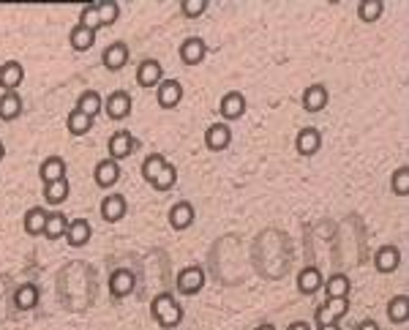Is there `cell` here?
<instances>
[{
    "label": "cell",
    "mask_w": 409,
    "mask_h": 330,
    "mask_svg": "<svg viewBox=\"0 0 409 330\" xmlns=\"http://www.w3.org/2000/svg\"><path fill=\"white\" fill-rule=\"evenodd\" d=\"M151 311H153V319L164 330L178 328L180 322H183V308H180V303L175 301V295H169V292L155 295Z\"/></svg>",
    "instance_id": "obj_1"
},
{
    "label": "cell",
    "mask_w": 409,
    "mask_h": 330,
    "mask_svg": "<svg viewBox=\"0 0 409 330\" xmlns=\"http://www.w3.org/2000/svg\"><path fill=\"white\" fill-rule=\"evenodd\" d=\"M349 311V298H328L325 303L317 308V325H335L338 319H344Z\"/></svg>",
    "instance_id": "obj_2"
},
{
    "label": "cell",
    "mask_w": 409,
    "mask_h": 330,
    "mask_svg": "<svg viewBox=\"0 0 409 330\" xmlns=\"http://www.w3.org/2000/svg\"><path fill=\"white\" fill-rule=\"evenodd\" d=\"M204 287V270L197 265H188L178 273V292L180 295H197Z\"/></svg>",
    "instance_id": "obj_3"
},
{
    "label": "cell",
    "mask_w": 409,
    "mask_h": 330,
    "mask_svg": "<svg viewBox=\"0 0 409 330\" xmlns=\"http://www.w3.org/2000/svg\"><path fill=\"white\" fill-rule=\"evenodd\" d=\"M155 99L161 109H175L183 102V85L178 79H164L158 88H155Z\"/></svg>",
    "instance_id": "obj_4"
},
{
    "label": "cell",
    "mask_w": 409,
    "mask_h": 330,
    "mask_svg": "<svg viewBox=\"0 0 409 330\" xmlns=\"http://www.w3.org/2000/svg\"><path fill=\"white\" fill-rule=\"evenodd\" d=\"M204 145H207V151H213V153L227 151L232 145V128L227 126V123H213V126H207V131H204Z\"/></svg>",
    "instance_id": "obj_5"
},
{
    "label": "cell",
    "mask_w": 409,
    "mask_h": 330,
    "mask_svg": "<svg viewBox=\"0 0 409 330\" xmlns=\"http://www.w3.org/2000/svg\"><path fill=\"white\" fill-rule=\"evenodd\" d=\"M319 148H322V134H319V128L306 126L298 131V137H295V151L300 153V156H314V153H319Z\"/></svg>",
    "instance_id": "obj_6"
},
{
    "label": "cell",
    "mask_w": 409,
    "mask_h": 330,
    "mask_svg": "<svg viewBox=\"0 0 409 330\" xmlns=\"http://www.w3.org/2000/svg\"><path fill=\"white\" fill-rule=\"evenodd\" d=\"M137 82L139 88H158L164 82V66L158 60H142L137 69Z\"/></svg>",
    "instance_id": "obj_7"
},
{
    "label": "cell",
    "mask_w": 409,
    "mask_h": 330,
    "mask_svg": "<svg viewBox=\"0 0 409 330\" xmlns=\"http://www.w3.org/2000/svg\"><path fill=\"white\" fill-rule=\"evenodd\" d=\"M219 112H221L224 121H240L246 115V96L237 93V90H230L219 104Z\"/></svg>",
    "instance_id": "obj_8"
},
{
    "label": "cell",
    "mask_w": 409,
    "mask_h": 330,
    "mask_svg": "<svg viewBox=\"0 0 409 330\" xmlns=\"http://www.w3.org/2000/svg\"><path fill=\"white\" fill-rule=\"evenodd\" d=\"M204 55H207V44H204L200 36H191V39H186L180 44V60L186 66H200L204 60Z\"/></svg>",
    "instance_id": "obj_9"
},
{
    "label": "cell",
    "mask_w": 409,
    "mask_h": 330,
    "mask_svg": "<svg viewBox=\"0 0 409 330\" xmlns=\"http://www.w3.org/2000/svg\"><path fill=\"white\" fill-rule=\"evenodd\" d=\"M126 210H128V205H126V197H123V194H109V197H104L102 207H99L102 219L104 221H109V224L120 221V219L126 216Z\"/></svg>",
    "instance_id": "obj_10"
},
{
    "label": "cell",
    "mask_w": 409,
    "mask_h": 330,
    "mask_svg": "<svg viewBox=\"0 0 409 330\" xmlns=\"http://www.w3.org/2000/svg\"><path fill=\"white\" fill-rule=\"evenodd\" d=\"M104 109H106V115L112 118V121H123L131 115V96H128L126 90H115V93H109V99L104 102Z\"/></svg>",
    "instance_id": "obj_11"
},
{
    "label": "cell",
    "mask_w": 409,
    "mask_h": 330,
    "mask_svg": "<svg viewBox=\"0 0 409 330\" xmlns=\"http://www.w3.org/2000/svg\"><path fill=\"white\" fill-rule=\"evenodd\" d=\"M93 180H96L99 188H109V186H115V183L120 180V164L112 161V158L99 161L96 170H93Z\"/></svg>",
    "instance_id": "obj_12"
},
{
    "label": "cell",
    "mask_w": 409,
    "mask_h": 330,
    "mask_svg": "<svg viewBox=\"0 0 409 330\" xmlns=\"http://www.w3.org/2000/svg\"><path fill=\"white\" fill-rule=\"evenodd\" d=\"M134 287H137V276L126 270V268H118L112 276H109V292L115 295V298H128L131 292H134Z\"/></svg>",
    "instance_id": "obj_13"
},
{
    "label": "cell",
    "mask_w": 409,
    "mask_h": 330,
    "mask_svg": "<svg viewBox=\"0 0 409 330\" xmlns=\"http://www.w3.org/2000/svg\"><path fill=\"white\" fill-rule=\"evenodd\" d=\"M102 63L106 71H120L128 63V47L123 41H115L102 52Z\"/></svg>",
    "instance_id": "obj_14"
},
{
    "label": "cell",
    "mask_w": 409,
    "mask_h": 330,
    "mask_svg": "<svg viewBox=\"0 0 409 330\" xmlns=\"http://www.w3.org/2000/svg\"><path fill=\"white\" fill-rule=\"evenodd\" d=\"M22 79H25V69H22V63H17V60H6V63L0 66V88H3V90H17V88L22 85Z\"/></svg>",
    "instance_id": "obj_15"
},
{
    "label": "cell",
    "mask_w": 409,
    "mask_h": 330,
    "mask_svg": "<svg viewBox=\"0 0 409 330\" xmlns=\"http://www.w3.org/2000/svg\"><path fill=\"white\" fill-rule=\"evenodd\" d=\"M134 148H137V142H134L131 131H115V134L109 137V158H112V161L131 156Z\"/></svg>",
    "instance_id": "obj_16"
},
{
    "label": "cell",
    "mask_w": 409,
    "mask_h": 330,
    "mask_svg": "<svg viewBox=\"0 0 409 330\" xmlns=\"http://www.w3.org/2000/svg\"><path fill=\"white\" fill-rule=\"evenodd\" d=\"M398 265H401V252L396 249V246H382L377 256H374V268L380 270V273H396L398 270Z\"/></svg>",
    "instance_id": "obj_17"
},
{
    "label": "cell",
    "mask_w": 409,
    "mask_h": 330,
    "mask_svg": "<svg viewBox=\"0 0 409 330\" xmlns=\"http://www.w3.org/2000/svg\"><path fill=\"white\" fill-rule=\"evenodd\" d=\"M20 115H22V99H20V93H17V90L0 93V121L11 123V121H17Z\"/></svg>",
    "instance_id": "obj_18"
},
{
    "label": "cell",
    "mask_w": 409,
    "mask_h": 330,
    "mask_svg": "<svg viewBox=\"0 0 409 330\" xmlns=\"http://www.w3.org/2000/svg\"><path fill=\"white\" fill-rule=\"evenodd\" d=\"M328 102H331V93H328L325 85H311L303 93V109L306 112H322L328 106Z\"/></svg>",
    "instance_id": "obj_19"
},
{
    "label": "cell",
    "mask_w": 409,
    "mask_h": 330,
    "mask_svg": "<svg viewBox=\"0 0 409 330\" xmlns=\"http://www.w3.org/2000/svg\"><path fill=\"white\" fill-rule=\"evenodd\" d=\"M194 224V205L191 202H175L169 210V227L183 232Z\"/></svg>",
    "instance_id": "obj_20"
},
{
    "label": "cell",
    "mask_w": 409,
    "mask_h": 330,
    "mask_svg": "<svg viewBox=\"0 0 409 330\" xmlns=\"http://www.w3.org/2000/svg\"><path fill=\"white\" fill-rule=\"evenodd\" d=\"M90 235H93L90 221H85V219H74V221H69V229H66V240H69L74 249L85 246V243L90 240Z\"/></svg>",
    "instance_id": "obj_21"
},
{
    "label": "cell",
    "mask_w": 409,
    "mask_h": 330,
    "mask_svg": "<svg viewBox=\"0 0 409 330\" xmlns=\"http://www.w3.org/2000/svg\"><path fill=\"white\" fill-rule=\"evenodd\" d=\"M322 273L317 270V268H303L300 273H298V292L300 295H314V292H319L322 289Z\"/></svg>",
    "instance_id": "obj_22"
},
{
    "label": "cell",
    "mask_w": 409,
    "mask_h": 330,
    "mask_svg": "<svg viewBox=\"0 0 409 330\" xmlns=\"http://www.w3.org/2000/svg\"><path fill=\"white\" fill-rule=\"evenodd\" d=\"M39 175L44 180V186H47V183H55V180H63L66 178V161H63L60 156L44 158V164L39 167Z\"/></svg>",
    "instance_id": "obj_23"
},
{
    "label": "cell",
    "mask_w": 409,
    "mask_h": 330,
    "mask_svg": "<svg viewBox=\"0 0 409 330\" xmlns=\"http://www.w3.org/2000/svg\"><path fill=\"white\" fill-rule=\"evenodd\" d=\"M74 109H79V112L88 115V118H96V115L104 109V102L96 90H85V93H79L77 106H74Z\"/></svg>",
    "instance_id": "obj_24"
},
{
    "label": "cell",
    "mask_w": 409,
    "mask_h": 330,
    "mask_svg": "<svg viewBox=\"0 0 409 330\" xmlns=\"http://www.w3.org/2000/svg\"><path fill=\"white\" fill-rule=\"evenodd\" d=\"M47 210L44 207H30L22 219V227H25L27 235H44V224H47Z\"/></svg>",
    "instance_id": "obj_25"
},
{
    "label": "cell",
    "mask_w": 409,
    "mask_h": 330,
    "mask_svg": "<svg viewBox=\"0 0 409 330\" xmlns=\"http://www.w3.org/2000/svg\"><path fill=\"white\" fill-rule=\"evenodd\" d=\"M14 305L20 311H30L39 305V287L36 284H22L17 292H14Z\"/></svg>",
    "instance_id": "obj_26"
},
{
    "label": "cell",
    "mask_w": 409,
    "mask_h": 330,
    "mask_svg": "<svg viewBox=\"0 0 409 330\" xmlns=\"http://www.w3.org/2000/svg\"><path fill=\"white\" fill-rule=\"evenodd\" d=\"M325 287V292H328V298H349V289H352V281L349 276H344V273H333L331 279L322 284Z\"/></svg>",
    "instance_id": "obj_27"
},
{
    "label": "cell",
    "mask_w": 409,
    "mask_h": 330,
    "mask_svg": "<svg viewBox=\"0 0 409 330\" xmlns=\"http://www.w3.org/2000/svg\"><path fill=\"white\" fill-rule=\"evenodd\" d=\"M69 41H71V47L77 52H88L93 44H96V30H88V27L82 25H74L71 27V33H69Z\"/></svg>",
    "instance_id": "obj_28"
},
{
    "label": "cell",
    "mask_w": 409,
    "mask_h": 330,
    "mask_svg": "<svg viewBox=\"0 0 409 330\" xmlns=\"http://www.w3.org/2000/svg\"><path fill=\"white\" fill-rule=\"evenodd\" d=\"M69 191H71V186H69V180H55V183H47L44 186V200L50 205H63L69 200Z\"/></svg>",
    "instance_id": "obj_29"
},
{
    "label": "cell",
    "mask_w": 409,
    "mask_h": 330,
    "mask_svg": "<svg viewBox=\"0 0 409 330\" xmlns=\"http://www.w3.org/2000/svg\"><path fill=\"white\" fill-rule=\"evenodd\" d=\"M69 229V219L63 213H50L47 216V224H44V238L47 240H60Z\"/></svg>",
    "instance_id": "obj_30"
},
{
    "label": "cell",
    "mask_w": 409,
    "mask_h": 330,
    "mask_svg": "<svg viewBox=\"0 0 409 330\" xmlns=\"http://www.w3.org/2000/svg\"><path fill=\"white\" fill-rule=\"evenodd\" d=\"M387 319L396 322V325L407 322L409 319V298L407 295H396V298L387 303Z\"/></svg>",
    "instance_id": "obj_31"
},
{
    "label": "cell",
    "mask_w": 409,
    "mask_h": 330,
    "mask_svg": "<svg viewBox=\"0 0 409 330\" xmlns=\"http://www.w3.org/2000/svg\"><path fill=\"white\" fill-rule=\"evenodd\" d=\"M66 128H69L74 137H82V134H88V131L93 128V118L82 115L79 109H71V112H69V118H66Z\"/></svg>",
    "instance_id": "obj_32"
},
{
    "label": "cell",
    "mask_w": 409,
    "mask_h": 330,
    "mask_svg": "<svg viewBox=\"0 0 409 330\" xmlns=\"http://www.w3.org/2000/svg\"><path fill=\"white\" fill-rule=\"evenodd\" d=\"M167 167V158L161 156V153H153V156H148L145 161H142V178L148 180V183H153L158 175H161V170Z\"/></svg>",
    "instance_id": "obj_33"
},
{
    "label": "cell",
    "mask_w": 409,
    "mask_h": 330,
    "mask_svg": "<svg viewBox=\"0 0 409 330\" xmlns=\"http://www.w3.org/2000/svg\"><path fill=\"white\" fill-rule=\"evenodd\" d=\"M382 11H384L382 0H363L358 6V17L363 22H377L382 17Z\"/></svg>",
    "instance_id": "obj_34"
},
{
    "label": "cell",
    "mask_w": 409,
    "mask_h": 330,
    "mask_svg": "<svg viewBox=\"0 0 409 330\" xmlns=\"http://www.w3.org/2000/svg\"><path fill=\"white\" fill-rule=\"evenodd\" d=\"M175 183H178V170H175V167L167 161V167L161 170V175H158V178H155L151 186H153L155 191H169Z\"/></svg>",
    "instance_id": "obj_35"
},
{
    "label": "cell",
    "mask_w": 409,
    "mask_h": 330,
    "mask_svg": "<svg viewBox=\"0 0 409 330\" xmlns=\"http://www.w3.org/2000/svg\"><path fill=\"white\" fill-rule=\"evenodd\" d=\"M96 6H99V20H102V27L104 25H115V22H118V17H120V6H118L115 0L96 3Z\"/></svg>",
    "instance_id": "obj_36"
},
{
    "label": "cell",
    "mask_w": 409,
    "mask_h": 330,
    "mask_svg": "<svg viewBox=\"0 0 409 330\" xmlns=\"http://www.w3.org/2000/svg\"><path fill=\"white\" fill-rule=\"evenodd\" d=\"M79 25L88 27V30H99V27H102V20H99V6H96V3H90V6H85V8L79 11Z\"/></svg>",
    "instance_id": "obj_37"
},
{
    "label": "cell",
    "mask_w": 409,
    "mask_h": 330,
    "mask_svg": "<svg viewBox=\"0 0 409 330\" xmlns=\"http://www.w3.org/2000/svg\"><path fill=\"white\" fill-rule=\"evenodd\" d=\"M390 188H393V194H398V197H407V194H409V170H407V167H401V170H396V172H393Z\"/></svg>",
    "instance_id": "obj_38"
},
{
    "label": "cell",
    "mask_w": 409,
    "mask_h": 330,
    "mask_svg": "<svg viewBox=\"0 0 409 330\" xmlns=\"http://www.w3.org/2000/svg\"><path fill=\"white\" fill-rule=\"evenodd\" d=\"M207 0H183L180 3V11H183V17H188V20H197V17H202L204 11H207Z\"/></svg>",
    "instance_id": "obj_39"
},
{
    "label": "cell",
    "mask_w": 409,
    "mask_h": 330,
    "mask_svg": "<svg viewBox=\"0 0 409 330\" xmlns=\"http://www.w3.org/2000/svg\"><path fill=\"white\" fill-rule=\"evenodd\" d=\"M358 330H380V325L374 322V319H366V322H360Z\"/></svg>",
    "instance_id": "obj_40"
},
{
    "label": "cell",
    "mask_w": 409,
    "mask_h": 330,
    "mask_svg": "<svg viewBox=\"0 0 409 330\" xmlns=\"http://www.w3.org/2000/svg\"><path fill=\"white\" fill-rule=\"evenodd\" d=\"M286 330H311V325L308 322H303V319H298V322H292Z\"/></svg>",
    "instance_id": "obj_41"
},
{
    "label": "cell",
    "mask_w": 409,
    "mask_h": 330,
    "mask_svg": "<svg viewBox=\"0 0 409 330\" xmlns=\"http://www.w3.org/2000/svg\"><path fill=\"white\" fill-rule=\"evenodd\" d=\"M254 330H276V328H273V325H270V322H262V325H256Z\"/></svg>",
    "instance_id": "obj_42"
},
{
    "label": "cell",
    "mask_w": 409,
    "mask_h": 330,
    "mask_svg": "<svg viewBox=\"0 0 409 330\" xmlns=\"http://www.w3.org/2000/svg\"><path fill=\"white\" fill-rule=\"evenodd\" d=\"M319 330H341V328H338V322H335V325H319Z\"/></svg>",
    "instance_id": "obj_43"
},
{
    "label": "cell",
    "mask_w": 409,
    "mask_h": 330,
    "mask_svg": "<svg viewBox=\"0 0 409 330\" xmlns=\"http://www.w3.org/2000/svg\"><path fill=\"white\" fill-rule=\"evenodd\" d=\"M3 156H6V148H3V142H0V161H3Z\"/></svg>",
    "instance_id": "obj_44"
}]
</instances>
